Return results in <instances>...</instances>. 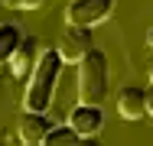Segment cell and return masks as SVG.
<instances>
[{"label": "cell", "mask_w": 153, "mask_h": 146, "mask_svg": "<svg viewBox=\"0 0 153 146\" xmlns=\"http://www.w3.org/2000/svg\"><path fill=\"white\" fill-rule=\"evenodd\" d=\"M62 65H65V62H62L59 49L39 52V62H36L33 75L26 78V81H30V85H26V97H23L26 111H49L52 94H56V85H59V75H62Z\"/></svg>", "instance_id": "cell-1"}, {"label": "cell", "mask_w": 153, "mask_h": 146, "mask_svg": "<svg viewBox=\"0 0 153 146\" xmlns=\"http://www.w3.org/2000/svg\"><path fill=\"white\" fill-rule=\"evenodd\" d=\"M108 55L91 46L78 62V101L82 104H104L108 97Z\"/></svg>", "instance_id": "cell-2"}, {"label": "cell", "mask_w": 153, "mask_h": 146, "mask_svg": "<svg viewBox=\"0 0 153 146\" xmlns=\"http://www.w3.org/2000/svg\"><path fill=\"white\" fill-rule=\"evenodd\" d=\"M114 13V0H72L65 7V26H85L91 29L98 23H104Z\"/></svg>", "instance_id": "cell-3"}, {"label": "cell", "mask_w": 153, "mask_h": 146, "mask_svg": "<svg viewBox=\"0 0 153 146\" xmlns=\"http://www.w3.org/2000/svg\"><path fill=\"white\" fill-rule=\"evenodd\" d=\"M68 123L78 130L82 140H91L104 130V111H101V104H82L78 101V107L68 114Z\"/></svg>", "instance_id": "cell-4"}, {"label": "cell", "mask_w": 153, "mask_h": 146, "mask_svg": "<svg viewBox=\"0 0 153 146\" xmlns=\"http://www.w3.org/2000/svg\"><path fill=\"white\" fill-rule=\"evenodd\" d=\"M56 123L46 117V111H26V114L20 117V140L23 143H30V146H36V143H42L46 140V133L52 130Z\"/></svg>", "instance_id": "cell-5"}, {"label": "cell", "mask_w": 153, "mask_h": 146, "mask_svg": "<svg viewBox=\"0 0 153 146\" xmlns=\"http://www.w3.org/2000/svg\"><path fill=\"white\" fill-rule=\"evenodd\" d=\"M39 42L36 39H23L20 46H16V52L10 55V72H13V78H30L33 68H36V62H39Z\"/></svg>", "instance_id": "cell-6"}, {"label": "cell", "mask_w": 153, "mask_h": 146, "mask_svg": "<svg viewBox=\"0 0 153 146\" xmlns=\"http://www.w3.org/2000/svg\"><path fill=\"white\" fill-rule=\"evenodd\" d=\"M59 55L62 62H82V55L91 49V42H88V29L85 26H68V32L59 39Z\"/></svg>", "instance_id": "cell-7"}, {"label": "cell", "mask_w": 153, "mask_h": 146, "mask_svg": "<svg viewBox=\"0 0 153 146\" xmlns=\"http://www.w3.org/2000/svg\"><path fill=\"white\" fill-rule=\"evenodd\" d=\"M117 114L124 120H140L147 117V91L143 88H121L117 91Z\"/></svg>", "instance_id": "cell-8"}, {"label": "cell", "mask_w": 153, "mask_h": 146, "mask_svg": "<svg viewBox=\"0 0 153 146\" xmlns=\"http://www.w3.org/2000/svg\"><path fill=\"white\" fill-rule=\"evenodd\" d=\"M23 42L20 29L10 26V23H0V62H10V55L16 52V46Z\"/></svg>", "instance_id": "cell-9"}, {"label": "cell", "mask_w": 153, "mask_h": 146, "mask_svg": "<svg viewBox=\"0 0 153 146\" xmlns=\"http://www.w3.org/2000/svg\"><path fill=\"white\" fill-rule=\"evenodd\" d=\"M82 140L78 136V130L72 127V123H62V127H52L49 133H46V140L42 143H49V146H75Z\"/></svg>", "instance_id": "cell-10"}, {"label": "cell", "mask_w": 153, "mask_h": 146, "mask_svg": "<svg viewBox=\"0 0 153 146\" xmlns=\"http://www.w3.org/2000/svg\"><path fill=\"white\" fill-rule=\"evenodd\" d=\"M3 7H10V10H39L46 0H0Z\"/></svg>", "instance_id": "cell-11"}, {"label": "cell", "mask_w": 153, "mask_h": 146, "mask_svg": "<svg viewBox=\"0 0 153 146\" xmlns=\"http://www.w3.org/2000/svg\"><path fill=\"white\" fill-rule=\"evenodd\" d=\"M147 114L153 117V88H150V91H147Z\"/></svg>", "instance_id": "cell-12"}, {"label": "cell", "mask_w": 153, "mask_h": 146, "mask_svg": "<svg viewBox=\"0 0 153 146\" xmlns=\"http://www.w3.org/2000/svg\"><path fill=\"white\" fill-rule=\"evenodd\" d=\"M150 81H153V65H150Z\"/></svg>", "instance_id": "cell-13"}, {"label": "cell", "mask_w": 153, "mask_h": 146, "mask_svg": "<svg viewBox=\"0 0 153 146\" xmlns=\"http://www.w3.org/2000/svg\"><path fill=\"white\" fill-rule=\"evenodd\" d=\"M150 46H153V32H150Z\"/></svg>", "instance_id": "cell-14"}]
</instances>
